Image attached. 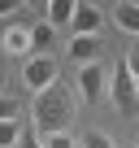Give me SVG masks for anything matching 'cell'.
Returning a JSON list of instances; mask_svg holds the SVG:
<instances>
[{"mask_svg": "<svg viewBox=\"0 0 139 148\" xmlns=\"http://www.w3.org/2000/svg\"><path fill=\"white\" fill-rule=\"evenodd\" d=\"M31 118H35V131L39 135H61L70 122H74V92H70L65 83H52L48 92L35 96Z\"/></svg>", "mask_w": 139, "mask_h": 148, "instance_id": "6da1fadb", "label": "cell"}, {"mask_svg": "<svg viewBox=\"0 0 139 148\" xmlns=\"http://www.w3.org/2000/svg\"><path fill=\"white\" fill-rule=\"evenodd\" d=\"M109 100L117 105V113H122V118H135V113H139V83L130 79L126 57L109 70Z\"/></svg>", "mask_w": 139, "mask_h": 148, "instance_id": "7a4b0ae2", "label": "cell"}, {"mask_svg": "<svg viewBox=\"0 0 139 148\" xmlns=\"http://www.w3.org/2000/svg\"><path fill=\"white\" fill-rule=\"evenodd\" d=\"M57 74H61L57 57H26V65H22V83H26V87L39 96V92H48L52 83H61Z\"/></svg>", "mask_w": 139, "mask_h": 148, "instance_id": "3957f363", "label": "cell"}, {"mask_svg": "<svg viewBox=\"0 0 139 148\" xmlns=\"http://www.w3.org/2000/svg\"><path fill=\"white\" fill-rule=\"evenodd\" d=\"M104 87H109V74H104V65H100V61L78 70V92H83V100H87V105H96V100L104 96Z\"/></svg>", "mask_w": 139, "mask_h": 148, "instance_id": "277c9868", "label": "cell"}, {"mask_svg": "<svg viewBox=\"0 0 139 148\" xmlns=\"http://www.w3.org/2000/svg\"><path fill=\"white\" fill-rule=\"evenodd\" d=\"M74 35H100L104 31V9H96V5H74Z\"/></svg>", "mask_w": 139, "mask_h": 148, "instance_id": "5b68a950", "label": "cell"}, {"mask_svg": "<svg viewBox=\"0 0 139 148\" xmlns=\"http://www.w3.org/2000/svg\"><path fill=\"white\" fill-rule=\"evenodd\" d=\"M0 52L5 57H31V26H9L5 39H0Z\"/></svg>", "mask_w": 139, "mask_h": 148, "instance_id": "8992f818", "label": "cell"}, {"mask_svg": "<svg viewBox=\"0 0 139 148\" xmlns=\"http://www.w3.org/2000/svg\"><path fill=\"white\" fill-rule=\"evenodd\" d=\"M70 57H74L78 65H96V57H100V35H74V39H70Z\"/></svg>", "mask_w": 139, "mask_h": 148, "instance_id": "52a82bcc", "label": "cell"}, {"mask_svg": "<svg viewBox=\"0 0 139 148\" xmlns=\"http://www.w3.org/2000/svg\"><path fill=\"white\" fill-rule=\"evenodd\" d=\"M109 13H113V22H117L126 35H135V39H139V5H130V0H117Z\"/></svg>", "mask_w": 139, "mask_h": 148, "instance_id": "ba28073f", "label": "cell"}, {"mask_svg": "<svg viewBox=\"0 0 139 148\" xmlns=\"http://www.w3.org/2000/svg\"><path fill=\"white\" fill-rule=\"evenodd\" d=\"M44 22L48 26H70L74 22V0H52V5H44Z\"/></svg>", "mask_w": 139, "mask_h": 148, "instance_id": "9c48e42d", "label": "cell"}, {"mask_svg": "<svg viewBox=\"0 0 139 148\" xmlns=\"http://www.w3.org/2000/svg\"><path fill=\"white\" fill-rule=\"evenodd\" d=\"M52 26L48 22H31V57H48V48H52Z\"/></svg>", "mask_w": 139, "mask_h": 148, "instance_id": "30bf717a", "label": "cell"}, {"mask_svg": "<svg viewBox=\"0 0 139 148\" xmlns=\"http://www.w3.org/2000/svg\"><path fill=\"white\" fill-rule=\"evenodd\" d=\"M22 135H26L22 118H9V122H0V148H13V144H22Z\"/></svg>", "mask_w": 139, "mask_h": 148, "instance_id": "8fae6325", "label": "cell"}, {"mask_svg": "<svg viewBox=\"0 0 139 148\" xmlns=\"http://www.w3.org/2000/svg\"><path fill=\"white\" fill-rule=\"evenodd\" d=\"M18 109H22V105H18V96H9V92L0 96V122H9V118H18Z\"/></svg>", "mask_w": 139, "mask_h": 148, "instance_id": "7c38bea8", "label": "cell"}, {"mask_svg": "<svg viewBox=\"0 0 139 148\" xmlns=\"http://www.w3.org/2000/svg\"><path fill=\"white\" fill-rule=\"evenodd\" d=\"M39 139H44V148H74L70 131H61V135H39Z\"/></svg>", "mask_w": 139, "mask_h": 148, "instance_id": "4fadbf2b", "label": "cell"}, {"mask_svg": "<svg viewBox=\"0 0 139 148\" xmlns=\"http://www.w3.org/2000/svg\"><path fill=\"white\" fill-rule=\"evenodd\" d=\"M126 70H130V79L139 83V39L130 44V52H126Z\"/></svg>", "mask_w": 139, "mask_h": 148, "instance_id": "5bb4252c", "label": "cell"}, {"mask_svg": "<svg viewBox=\"0 0 139 148\" xmlns=\"http://www.w3.org/2000/svg\"><path fill=\"white\" fill-rule=\"evenodd\" d=\"M83 148H117V144H113L109 135H100V131H91V135L83 139Z\"/></svg>", "mask_w": 139, "mask_h": 148, "instance_id": "9a60e30c", "label": "cell"}, {"mask_svg": "<svg viewBox=\"0 0 139 148\" xmlns=\"http://www.w3.org/2000/svg\"><path fill=\"white\" fill-rule=\"evenodd\" d=\"M18 148H44V139H39V131H26V135H22V144H18Z\"/></svg>", "mask_w": 139, "mask_h": 148, "instance_id": "2e32d148", "label": "cell"}, {"mask_svg": "<svg viewBox=\"0 0 139 148\" xmlns=\"http://www.w3.org/2000/svg\"><path fill=\"white\" fill-rule=\"evenodd\" d=\"M22 5H18V0H0V18H13Z\"/></svg>", "mask_w": 139, "mask_h": 148, "instance_id": "e0dca14e", "label": "cell"}, {"mask_svg": "<svg viewBox=\"0 0 139 148\" xmlns=\"http://www.w3.org/2000/svg\"><path fill=\"white\" fill-rule=\"evenodd\" d=\"M0 96H5V52H0Z\"/></svg>", "mask_w": 139, "mask_h": 148, "instance_id": "ac0fdd59", "label": "cell"}, {"mask_svg": "<svg viewBox=\"0 0 139 148\" xmlns=\"http://www.w3.org/2000/svg\"><path fill=\"white\" fill-rule=\"evenodd\" d=\"M135 148H139V135H135Z\"/></svg>", "mask_w": 139, "mask_h": 148, "instance_id": "d6986e66", "label": "cell"}]
</instances>
